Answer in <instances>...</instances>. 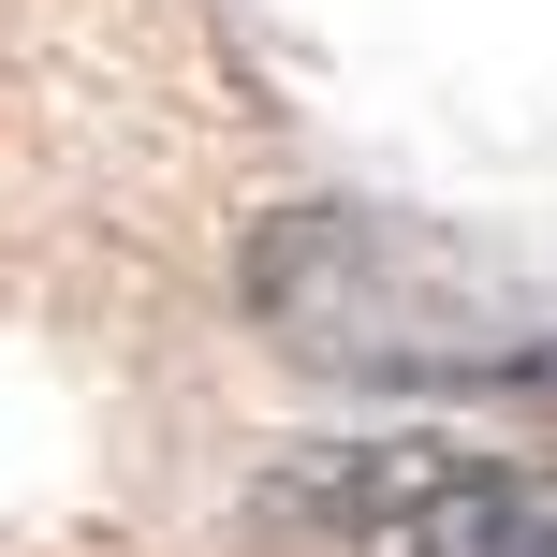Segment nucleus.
Wrapping results in <instances>:
<instances>
[{
  "mask_svg": "<svg viewBox=\"0 0 557 557\" xmlns=\"http://www.w3.org/2000/svg\"><path fill=\"white\" fill-rule=\"evenodd\" d=\"M235 278L278 352L337 382H557V323L396 206H264Z\"/></svg>",
  "mask_w": 557,
  "mask_h": 557,
  "instance_id": "nucleus-1",
  "label": "nucleus"
},
{
  "mask_svg": "<svg viewBox=\"0 0 557 557\" xmlns=\"http://www.w3.org/2000/svg\"><path fill=\"white\" fill-rule=\"evenodd\" d=\"M264 529H294L308 557H557V484L425 425H367V441L278 455Z\"/></svg>",
  "mask_w": 557,
  "mask_h": 557,
  "instance_id": "nucleus-2",
  "label": "nucleus"
}]
</instances>
